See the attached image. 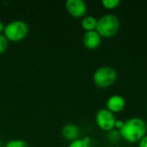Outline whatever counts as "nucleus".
Masks as SVG:
<instances>
[{"label":"nucleus","mask_w":147,"mask_h":147,"mask_svg":"<svg viewBox=\"0 0 147 147\" xmlns=\"http://www.w3.org/2000/svg\"><path fill=\"white\" fill-rule=\"evenodd\" d=\"M146 122L140 117H132L124 121L119 131L121 138L128 143H139L146 135Z\"/></svg>","instance_id":"nucleus-1"},{"label":"nucleus","mask_w":147,"mask_h":147,"mask_svg":"<svg viewBox=\"0 0 147 147\" xmlns=\"http://www.w3.org/2000/svg\"><path fill=\"white\" fill-rule=\"evenodd\" d=\"M121 22L119 18L114 14H106L97 19L96 31L101 37H114L120 29Z\"/></svg>","instance_id":"nucleus-2"},{"label":"nucleus","mask_w":147,"mask_h":147,"mask_svg":"<svg viewBox=\"0 0 147 147\" xmlns=\"http://www.w3.org/2000/svg\"><path fill=\"white\" fill-rule=\"evenodd\" d=\"M28 34V24L22 20H15L4 26L3 35L11 42H19L24 40Z\"/></svg>","instance_id":"nucleus-3"},{"label":"nucleus","mask_w":147,"mask_h":147,"mask_svg":"<svg viewBox=\"0 0 147 147\" xmlns=\"http://www.w3.org/2000/svg\"><path fill=\"white\" fill-rule=\"evenodd\" d=\"M117 79L116 70L109 65H103L97 68L93 73L94 84L102 89L113 85Z\"/></svg>","instance_id":"nucleus-4"},{"label":"nucleus","mask_w":147,"mask_h":147,"mask_svg":"<svg viewBox=\"0 0 147 147\" xmlns=\"http://www.w3.org/2000/svg\"><path fill=\"white\" fill-rule=\"evenodd\" d=\"M116 119L115 114L107 109H102L97 111L96 115V123L97 127L105 132H110L115 129Z\"/></svg>","instance_id":"nucleus-5"},{"label":"nucleus","mask_w":147,"mask_h":147,"mask_svg":"<svg viewBox=\"0 0 147 147\" xmlns=\"http://www.w3.org/2000/svg\"><path fill=\"white\" fill-rule=\"evenodd\" d=\"M65 9L68 14L75 18H83L87 13V4L83 0H67Z\"/></svg>","instance_id":"nucleus-6"},{"label":"nucleus","mask_w":147,"mask_h":147,"mask_svg":"<svg viewBox=\"0 0 147 147\" xmlns=\"http://www.w3.org/2000/svg\"><path fill=\"white\" fill-rule=\"evenodd\" d=\"M126 107V100L121 95H112L106 102V109L113 114L121 112Z\"/></svg>","instance_id":"nucleus-7"},{"label":"nucleus","mask_w":147,"mask_h":147,"mask_svg":"<svg viewBox=\"0 0 147 147\" xmlns=\"http://www.w3.org/2000/svg\"><path fill=\"white\" fill-rule=\"evenodd\" d=\"M102 42V37L96 31L85 32L83 36V44L89 50H95L98 48Z\"/></svg>","instance_id":"nucleus-8"},{"label":"nucleus","mask_w":147,"mask_h":147,"mask_svg":"<svg viewBox=\"0 0 147 147\" xmlns=\"http://www.w3.org/2000/svg\"><path fill=\"white\" fill-rule=\"evenodd\" d=\"M79 129L78 127L74 125V124H71V123H69V124H65L62 129H61V134L63 136V138L65 140H68V141H74L78 139H79Z\"/></svg>","instance_id":"nucleus-9"},{"label":"nucleus","mask_w":147,"mask_h":147,"mask_svg":"<svg viewBox=\"0 0 147 147\" xmlns=\"http://www.w3.org/2000/svg\"><path fill=\"white\" fill-rule=\"evenodd\" d=\"M97 24V19L93 16H85L82 18L81 27L85 32L96 30Z\"/></svg>","instance_id":"nucleus-10"},{"label":"nucleus","mask_w":147,"mask_h":147,"mask_svg":"<svg viewBox=\"0 0 147 147\" xmlns=\"http://www.w3.org/2000/svg\"><path fill=\"white\" fill-rule=\"evenodd\" d=\"M90 141L91 140L90 137H84L71 142L68 147H90Z\"/></svg>","instance_id":"nucleus-11"},{"label":"nucleus","mask_w":147,"mask_h":147,"mask_svg":"<svg viewBox=\"0 0 147 147\" xmlns=\"http://www.w3.org/2000/svg\"><path fill=\"white\" fill-rule=\"evenodd\" d=\"M121 4V0H102V5L107 9H115Z\"/></svg>","instance_id":"nucleus-12"},{"label":"nucleus","mask_w":147,"mask_h":147,"mask_svg":"<svg viewBox=\"0 0 147 147\" xmlns=\"http://www.w3.org/2000/svg\"><path fill=\"white\" fill-rule=\"evenodd\" d=\"M4 147H29L27 142L22 140H12L6 143Z\"/></svg>","instance_id":"nucleus-13"},{"label":"nucleus","mask_w":147,"mask_h":147,"mask_svg":"<svg viewBox=\"0 0 147 147\" xmlns=\"http://www.w3.org/2000/svg\"><path fill=\"white\" fill-rule=\"evenodd\" d=\"M120 138H121V134L118 130L114 129V130L109 132V140H110V142L115 143L120 140Z\"/></svg>","instance_id":"nucleus-14"},{"label":"nucleus","mask_w":147,"mask_h":147,"mask_svg":"<svg viewBox=\"0 0 147 147\" xmlns=\"http://www.w3.org/2000/svg\"><path fill=\"white\" fill-rule=\"evenodd\" d=\"M8 40L3 34H0V55L3 54L8 47Z\"/></svg>","instance_id":"nucleus-15"},{"label":"nucleus","mask_w":147,"mask_h":147,"mask_svg":"<svg viewBox=\"0 0 147 147\" xmlns=\"http://www.w3.org/2000/svg\"><path fill=\"white\" fill-rule=\"evenodd\" d=\"M123 125H124V121H123L116 120V121H115V130H118V131H120V130L122 128Z\"/></svg>","instance_id":"nucleus-16"},{"label":"nucleus","mask_w":147,"mask_h":147,"mask_svg":"<svg viewBox=\"0 0 147 147\" xmlns=\"http://www.w3.org/2000/svg\"><path fill=\"white\" fill-rule=\"evenodd\" d=\"M139 147H147V134L139 142Z\"/></svg>","instance_id":"nucleus-17"},{"label":"nucleus","mask_w":147,"mask_h":147,"mask_svg":"<svg viewBox=\"0 0 147 147\" xmlns=\"http://www.w3.org/2000/svg\"><path fill=\"white\" fill-rule=\"evenodd\" d=\"M4 26H5V25H4V24L3 23V22H2V21L0 20V34H2V32L3 33V29H4Z\"/></svg>","instance_id":"nucleus-18"},{"label":"nucleus","mask_w":147,"mask_h":147,"mask_svg":"<svg viewBox=\"0 0 147 147\" xmlns=\"http://www.w3.org/2000/svg\"><path fill=\"white\" fill-rule=\"evenodd\" d=\"M146 111H147V108H146Z\"/></svg>","instance_id":"nucleus-19"}]
</instances>
